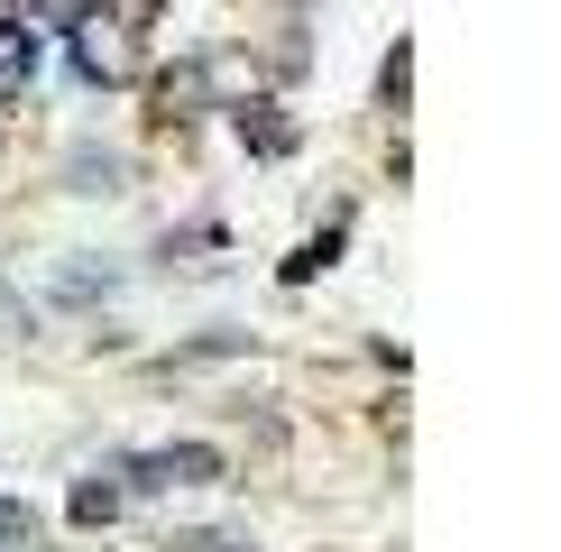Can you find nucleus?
Wrapping results in <instances>:
<instances>
[{"label":"nucleus","mask_w":561,"mask_h":552,"mask_svg":"<svg viewBox=\"0 0 561 552\" xmlns=\"http://www.w3.org/2000/svg\"><path fill=\"white\" fill-rule=\"evenodd\" d=\"M138 470V488H194V479H221V451H203V442H175V451H148V460H129Z\"/></svg>","instance_id":"f257e3e1"},{"label":"nucleus","mask_w":561,"mask_h":552,"mask_svg":"<svg viewBox=\"0 0 561 552\" xmlns=\"http://www.w3.org/2000/svg\"><path fill=\"white\" fill-rule=\"evenodd\" d=\"M0 552H19V543H0Z\"/></svg>","instance_id":"f03ea898"}]
</instances>
